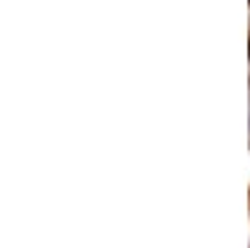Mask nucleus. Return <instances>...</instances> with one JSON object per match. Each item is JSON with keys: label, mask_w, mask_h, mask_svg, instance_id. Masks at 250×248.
Listing matches in <instances>:
<instances>
[{"label": "nucleus", "mask_w": 250, "mask_h": 248, "mask_svg": "<svg viewBox=\"0 0 250 248\" xmlns=\"http://www.w3.org/2000/svg\"><path fill=\"white\" fill-rule=\"evenodd\" d=\"M248 55H250V43H248Z\"/></svg>", "instance_id": "obj_1"}]
</instances>
